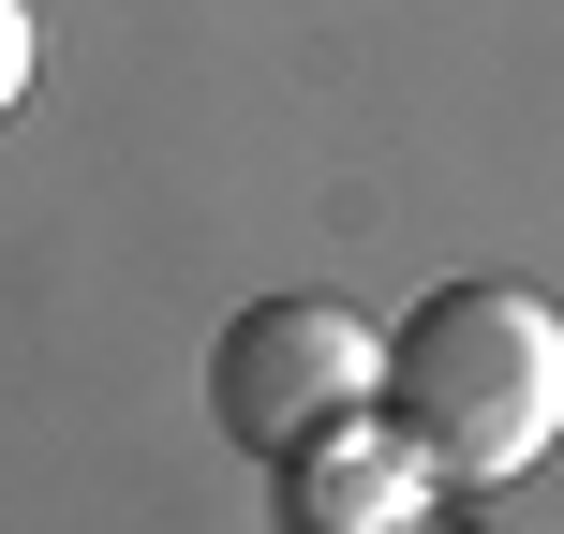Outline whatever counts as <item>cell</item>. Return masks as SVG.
<instances>
[{"label": "cell", "mask_w": 564, "mask_h": 534, "mask_svg": "<svg viewBox=\"0 0 564 534\" xmlns=\"http://www.w3.org/2000/svg\"><path fill=\"white\" fill-rule=\"evenodd\" d=\"M30 45H45V30H30V0H0V119L30 105Z\"/></svg>", "instance_id": "4"}, {"label": "cell", "mask_w": 564, "mask_h": 534, "mask_svg": "<svg viewBox=\"0 0 564 534\" xmlns=\"http://www.w3.org/2000/svg\"><path fill=\"white\" fill-rule=\"evenodd\" d=\"M387 416L446 460V490H506L564 446V312L535 282H431L387 327Z\"/></svg>", "instance_id": "1"}, {"label": "cell", "mask_w": 564, "mask_h": 534, "mask_svg": "<svg viewBox=\"0 0 564 534\" xmlns=\"http://www.w3.org/2000/svg\"><path fill=\"white\" fill-rule=\"evenodd\" d=\"M268 505H282V534H416L446 505V460H431L387 401H357V416L297 431V446L268 460Z\"/></svg>", "instance_id": "3"}, {"label": "cell", "mask_w": 564, "mask_h": 534, "mask_svg": "<svg viewBox=\"0 0 564 534\" xmlns=\"http://www.w3.org/2000/svg\"><path fill=\"white\" fill-rule=\"evenodd\" d=\"M357 401H387V341H371L341 297H253V312H224V341H208V416H224L238 460H282L297 431L357 416Z\"/></svg>", "instance_id": "2"}]
</instances>
